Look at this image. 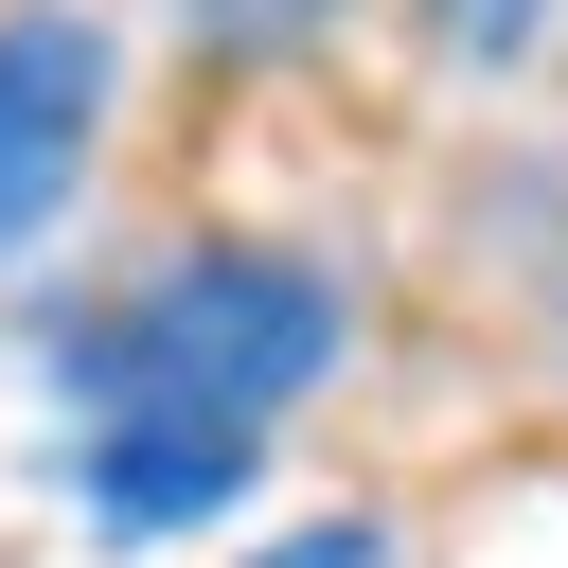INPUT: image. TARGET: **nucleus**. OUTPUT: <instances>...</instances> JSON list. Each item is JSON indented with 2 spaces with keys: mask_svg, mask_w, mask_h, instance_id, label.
Listing matches in <instances>:
<instances>
[{
  "mask_svg": "<svg viewBox=\"0 0 568 568\" xmlns=\"http://www.w3.org/2000/svg\"><path fill=\"white\" fill-rule=\"evenodd\" d=\"M89 426H266L337 373V284L284 248H178L53 337Z\"/></svg>",
  "mask_w": 568,
  "mask_h": 568,
  "instance_id": "1",
  "label": "nucleus"
},
{
  "mask_svg": "<svg viewBox=\"0 0 568 568\" xmlns=\"http://www.w3.org/2000/svg\"><path fill=\"white\" fill-rule=\"evenodd\" d=\"M89 124H106V36L71 18V0H36V18H0V266L71 213V178H89Z\"/></svg>",
  "mask_w": 568,
  "mask_h": 568,
  "instance_id": "2",
  "label": "nucleus"
},
{
  "mask_svg": "<svg viewBox=\"0 0 568 568\" xmlns=\"http://www.w3.org/2000/svg\"><path fill=\"white\" fill-rule=\"evenodd\" d=\"M248 462H266V426H89L106 532H195V515L248 497Z\"/></svg>",
  "mask_w": 568,
  "mask_h": 568,
  "instance_id": "3",
  "label": "nucleus"
},
{
  "mask_svg": "<svg viewBox=\"0 0 568 568\" xmlns=\"http://www.w3.org/2000/svg\"><path fill=\"white\" fill-rule=\"evenodd\" d=\"M320 18H337V0H195V36H213V53H302Z\"/></svg>",
  "mask_w": 568,
  "mask_h": 568,
  "instance_id": "4",
  "label": "nucleus"
},
{
  "mask_svg": "<svg viewBox=\"0 0 568 568\" xmlns=\"http://www.w3.org/2000/svg\"><path fill=\"white\" fill-rule=\"evenodd\" d=\"M248 568H390V532H373V515H320V532H284V550H248Z\"/></svg>",
  "mask_w": 568,
  "mask_h": 568,
  "instance_id": "5",
  "label": "nucleus"
},
{
  "mask_svg": "<svg viewBox=\"0 0 568 568\" xmlns=\"http://www.w3.org/2000/svg\"><path fill=\"white\" fill-rule=\"evenodd\" d=\"M426 18H444V36H462V53H515V36H532V18H550V0H426Z\"/></svg>",
  "mask_w": 568,
  "mask_h": 568,
  "instance_id": "6",
  "label": "nucleus"
}]
</instances>
